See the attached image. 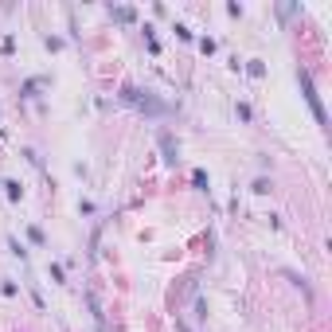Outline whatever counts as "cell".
<instances>
[{"label":"cell","mask_w":332,"mask_h":332,"mask_svg":"<svg viewBox=\"0 0 332 332\" xmlns=\"http://www.w3.org/2000/svg\"><path fill=\"white\" fill-rule=\"evenodd\" d=\"M160 149H164V160H168V164H176V160H180V145L172 141V133H160Z\"/></svg>","instance_id":"cell-2"},{"label":"cell","mask_w":332,"mask_h":332,"mask_svg":"<svg viewBox=\"0 0 332 332\" xmlns=\"http://www.w3.org/2000/svg\"><path fill=\"white\" fill-rule=\"evenodd\" d=\"M297 82H301V90H305V102H309V106H313V114H317V121L320 125H324V106H320V94H317V86H313V75H309V71H297Z\"/></svg>","instance_id":"cell-1"},{"label":"cell","mask_w":332,"mask_h":332,"mask_svg":"<svg viewBox=\"0 0 332 332\" xmlns=\"http://www.w3.org/2000/svg\"><path fill=\"white\" fill-rule=\"evenodd\" d=\"M109 12H114V20H121V24L133 20V8H109Z\"/></svg>","instance_id":"cell-4"},{"label":"cell","mask_w":332,"mask_h":332,"mask_svg":"<svg viewBox=\"0 0 332 332\" xmlns=\"http://www.w3.org/2000/svg\"><path fill=\"white\" fill-rule=\"evenodd\" d=\"M4 192H8V199H12V203H16L20 196H24V188H20V180H4Z\"/></svg>","instance_id":"cell-3"}]
</instances>
